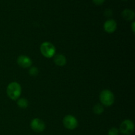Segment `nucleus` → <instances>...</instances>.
Returning <instances> with one entry per match:
<instances>
[{"label":"nucleus","instance_id":"nucleus-3","mask_svg":"<svg viewBox=\"0 0 135 135\" xmlns=\"http://www.w3.org/2000/svg\"><path fill=\"white\" fill-rule=\"evenodd\" d=\"M55 47L51 43L45 42L41 44L40 52L45 57L51 58L55 55Z\"/></svg>","mask_w":135,"mask_h":135},{"label":"nucleus","instance_id":"nucleus-15","mask_svg":"<svg viewBox=\"0 0 135 135\" xmlns=\"http://www.w3.org/2000/svg\"><path fill=\"white\" fill-rule=\"evenodd\" d=\"M105 0H92L93 3L97 5H101L105 2Z\"/></svg>","mask_w":135,"mask_h":135},{"label":"nucleus","instance_id":"nucleus-2","mask_svg":"<svg viewBox=\"0 0 135 135\" xmlns=\"http://www.w3.org/2000/svg\"><path fill=\"white\" fill-rule=\"evenodd\" d=\"M100 100L102 105L105 106H111L115 102L114 94L109 90H104L100 94Z\"/></svg>","mask_w":135,"mask_h":135},{"label":"nucleus","instance_id":"nucleus-13","mask_svg":"<svg viewBox=\"0 0 135 135\" xmlns=\"http://www.w3.org/2000/svg\"><path fill=\"white\" fill-rule=\"evenodd\" d=\"M29 74H30L31 76H36L38 74V69L37 67H31L29 70Z\"/></svg>","mask_w":135,"mask_h":135},{"label":"nucleus","instance_id":"nucleus-17","mask_svg":"<svg viewBox=\"0 0 135 135\" xmlns=\"http://www.w3.org/2000/svg\"><path fill=\"white\" fill-rule=\"evenodd\" d=\"M123 1H127V0H123Z\"/></svg>","mask_w":135,"mask_h":135},{"label":"nucleus","instance_id":"nucleus-16","mask_svg":"<svg viewBox=\"0 0 135 135\" xmlns=\"http://www.w3.org/2000/svg\"><path fill=\"white\" fill-rule=\"evenodd\" d=\"M134 25H135V22H133V23H132V30H133V32H134V30H135V29H134Z\"/></svg>","mask_w":135,"mask_h":135},{"label":"nucleus","instance_id":"nucleus-12","mask_svg":"<svg viewBox=\"0 0 135 135\" xmlns=\"http://www.w3.org/2000/svg\"><path fill=\"white\" fill-rule=\"evenodd\" d=\"M104 107L101 104H96L93 108V112L95 114L100 115L104 112Z\"/></svg>","mask_w":135,"mask_h":135},{"label":"nucleus","instance_id":"nucleus-6","mask_svg":"<svg viewBox=\"0 0 135 135\" xmlns=\"http://www.w3.org/2000/svg\"><path fill=\"white\" fill-rule=\"evenodd\" d=\"M30 127L36 133H42L46 129V124L40 119L35 118L32 120L30 123Z\"/></svg>","mask_w":135,"mask_h":135},{"label":"nucleus","instance_id":"nucleus-5","mask_svg":"<svg viewBox=\"0 0 135 135\" xmlns=\"http://www.w3.org/2000/svg\"><path fill=\"white\" fill-rule=\"evenodd\" d=\"M63 125L66 129L69 130H74L78 126V121L74 116L67 115L63 118Z\"/></svg>","mask_w":135,"mask_h":135},{"label":"nucleus","instance_id":"nucleus-14","mask_svg":"<svg viewBox=\"0 0 135 135\" xmlns=\"http://www.w3.org/2000/svg\"><path fill=\"white\" fill-rule=\"evenodd\" d=\"M119 131L115 127H113L110 129L108 131V135H119Z\"/></svg>","mask_w":135,"mask_h":135},{"label":"nucleus","instance_id":"nucleus-10","mask_svg":"<svg viewBox=\"0 0 135 135\" xmlns=\"http://www.w3.org/2000/svg\"><path fill=\"white\" fill-rule=\"evenodd\" d=\"M121 15H122L123 18L125 20L127 21H133L134 18L135 14L134 12L133 11L131 10V9H125V10L123 11L122 13H121Z\"/></svg>","mask_w":135,"mask_h":135},{"label":"nucleus","instance_id":"nucleus-4","mask_svg":"<svg viewBox=\"0 0 135 135\" xmlns=\"http://www.w3.org/2000/svg\"><path fill=\"white\" fill-rule=\"evenodd\" d=\"M134 123L130 119L124 120L121 123L119 128L120 132L125 135H131L134 131Z\"/></svg>","mask_w":135,"mask_h":135},{"label":"nucleus","instance_id":"nucleus-9","mask_svg":"<svg viewBox=\"0 0 135 135\" xmlns=\"http://www.w3.org/2000/svg\"><path fill=\"white\" fill-rule=\"evenodd\" d=\"M54 61L58 66H64L67 63V59L63 54H56L54 56Z\"/></svg>","mask_w":135,"mask_h":135},{"label":"nucleus","instance_id":"nucleus-1","mask_svg":"<svg viewBox=\"0 0 135 135\" xmlns=\"http://www.w3.org/2000/svg\"><path fill=\"white\" fill-rule=\"evenodd\" d=\"M7 94L11 100H18L21 94V85L17 82L9 83L7 87Z\"/></svg>","mask_w":135,"mask_h":135},{"label":"nucleus","instance_id":"nucleus-7","mask_svg":"<svg viewBox=\"0 0 135 135\" xmlns=\"http://www.w3.org/2000/svg\"><path fill=\"white\" fill-rule=\"evenodd\" d=\"M17 63L22 68H28L32 65V60L29 57L21 55L17 58Z\"/></svg>","mask_w":135,"mask_h":135},{"label":"nucleus","instance_id":"nucleus-11","mask_svg":"<svg viewBox=\"0 0 135 135\" xmlns=\"http://www.w3.org/2000/svg\"><path fill=\"white\" fill-rule=\"evenodd\" d=\"M17 105L21 108L25 109V108H26L28 107V100L26 99L20 98L18 99V100H17Z\"/></svg>","mask_w":135,"mask_h":135},{"label":"nucleus","instance_id":"nucleus-8","mask_svg":"<svg viewBox=\"0 0 135 135\" xmlns=\"http://www.w3.org/2000/svg\"><path fill=\"white\" fill-rule=\"evenodd\" d=\"M117 22H115V20L109 19L105 22L104 28L106 32L111 34V33H113L115 31L116 29H117Z\"/></svg>","mask_w":135,"mask_h":135}]
</instances>
